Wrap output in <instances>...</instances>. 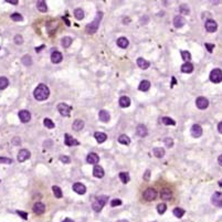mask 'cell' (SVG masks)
<instances>
[{
    "mask_svg": "<svg viewBox=\"0 0 222 222\" xmlns=\"http://www.w3.org/2000/svg\"><path fill=\"white\" fill-rule=\"evenodd\" d=\"M50 95V90H49V87L47 86L45 84L41 83L39 84L37 87L35 88L33 91V96L37 101H44L49 97Z\"/></svg>",
    "mask_w": 222,
    "mask_h": 222,
    "instance_id": "cell-1",
    "label": "cell"
},
{
    "mask_svg": "<svg viewBox=\"0 0 222 222\" xmlns=\"http://www.w3.org/2000/svg\"><path fill=\"white\" fill-rule=\"evenodd\" d=\"M102 18H103V12L100 11V12H97V14H96L95 19H94L91 23H88L86 27H85V32H86L87 35H94V33L97 31L98 26H100V22H101V20H102Z\"/></svg>",
    "mask_w": 222,
    "mask_h": 222,
    "instance_id": "cell-2",
    "label": "cell"
},
{
    "mask_svg": "<svg viewBox=\"0 0 222 222\" xmlns=\"http://www.w3.org/2000/svg\"><path fill=\"white\" fill-rule=\"evenodd\" d=\"M109 200V197L107 196H98L95 200L93 201L92 208L95 212H100L101 210L103 209V207L105 206V204Z\"/></svg>",
    "mask_w": 222,
    "mask_h": 222,
    "instance_id": "cell-3",
    "label": "cell"
},
{
    "mask_svg": "<svg viewBox=\"0 0 222 222\" xmlns=\"http://www.w3.org/2000/svg\"><path fill=\"white\" fill-rule=\"evenodd\" d=\"M210 81L212 83L222 82V71L220 69H213L210 73Z\"/></svg>",
    "mask_w": 222,
    "mask_h": 222,
    "instance_id": "cell-4",
    "label": "cell"
},
{
    "mask_svg": "<svg viewBox=\"0 0 222 222\" xmlns=\"http://www.w3.org/2000/svg\"><path fill=\"white\" fill-rule=\"evenodd\" d=\"M143 198L147 201H153L157 198V191L153 188H147L143 193Z\"/></svg>",
    "mask_w": 222,
    "mask_h": 222,
    "instance_id": "cell-5",
    "label": "cell"
},
{
    "mask_svg": "<svg viewBox=\"0 0 222 222\" xmlns=\"http://www.w3.org/2000/svg\"><path fill=\"white\" fill-rule=\"evenodd\" d=\"M58 111L63 116H69L70 112L72 111V106L68 105L66 103H60L58 105Z\"/></svg>",
    "mask_w": 222,
    "mask_h": 222,
    "instance_id": "cell-6",
    "label": "cell"
},
{
    "mask_svg": "<svg viewBox=\"0 0 222 222\" xmlns=\"http://www.w3.org/2000/svg\"><path fill=\"white\" fill-rule=\"evenodd\" d=\"M211 202L213 206L222 208V192H214L211 197Z\"/></svg>",
    "mask_w": 222,
    "mask_h": 222,
    "instance_id": "cell-7",
    "label": "cell"
},
{
    "mask_svg": "<svg viewBox=\"0 0 222 222\" xmlns=\"http://www.w3.org/2000/svg\"><path fill=\"white\" fill-rule=\"evenodd\" d=\"M30 157H31V153L28 149H21V150H19L17 159H18L19 162H23V161L28 160Z\"/></svg>",
    "mask_w": 222,
    "mask_h": 222,
    "instance_id": "cell-8",
    "label": "cell"
},
{
    "mask_svg": "<svg viewBox=\"0 0 222 222\" xmlns=\"http://www.w3.org/2000/svg\"><path fill=\"white\" fill-rule=\"evenodd\" d=\"M196 105L199 109H206L209 106V101L204 96H200L196 100Z\"/></svg>",
    "mask_w": 222,
    "mask_h": 222,
    "instance_id": "cell-9",
    "label": "cell"
},
{
    "mask_svg": "<svg viewBox=\"0 0 222 222\" xmlns=\"http://www.w3.org/2000/svg\"><path fill=\"white\" fill-rule=\"evenodd\" d=\"M190 133H191V136H192V137L199 138L201 135H202V127L198 124L192 125V126H191Z\"/></svg>",
    "mask_w": 222,
    "mask_h": 222,
    "instance_id": "cell-10",
    "label": "cell"
},
{
    "mask_svg": "<svg viewBox=\"0 0 222 222\" xmlns=\"http://www.w3.org/2000/svg\"><path fill=\"white\" fill-rule=\"evenodd\" d=\"M64 143H65L66 146H79L80 145V142L77 139H75L74 137H72L71 135L69 134H65L64 135Z\"/></svg>",
    "mask_w": 222,
    "mask_h": 222,
    "instance_id": "cell-11",
    "label": "cell"
},
{
    "mask_svg": "<svg viewBox=\"0 0 222 222\" xmlns=\"http://www.w3.org/2000/svg\"><path fill=\"white\" fill-rule=\"evenodd\" d=\"M18 116L22 123H28L31 119V114H30L29 111H26V109H22V111L19 112Z\"/></svg>",
    "mask_w": 222,
    "mask_h": 222,
    "instance_id": "cell-12",
    "label": "cell"
},
{
    "mask_svg": "<svg viewBox=\"0 0 222 222\" xmlns=\"http://www.w3.org/2000/svg\"><path fill=\"white\" fill-rule=\"evenodd\" d=\"M204 27H206V30H207L208 32H214V31H217V29H218L217 22L214 21V20H212V19H209V20H207L206 24H204Z\"/></svg>",
    "mask_w": 222,
    "mask_h": 222,
    "instance_id": "cell-13",
    "label": "cell"
},
{
    "mask_svg": "<svg viewBox=\"0 0 222 222\" xmlns=\"http://www.w3.org/2000/svg\"><path fill=\"white\" fill-rule=\"evenodd\" d=\"M86 161L91 165H97L98 161H100V157H98L97 154L95 153H90L86 157Z\"/></svg>",
    "mask_w": 222,
    "mask_h": 222,
    "instance_id": "cell-14",
    "label": "cell"
},
{
    "mask_svg": "<svg viewBox=\"0 0 222 222\" xmlns=\"http://www.w3.org/2000/svg\"><path fill=\"white\" fill-rule=\"evenodd\" d=\"M73 190L74 192H76L77 195H84L86 192V187L81 183H75L73 185Z\"/></svg>",
    "mask_w": 222,
    "mask_h": 222,
    "instance_id": "cell-15",
    "label": "cell"
},
{
    "mask_svg": "<svg viewBox=\"0 0 222 222\" xmlns=\"http://www.w3.org/2000/svg\"><path fill=\"white\" fill-rule=\"evenodd\" d=\"M185 24H186V19L183 18V16H176L174 18V26H175V28H178V29H180V28H183Z\"/></svg>",
    "mask_w": 222,
    "mask_h": 222,
    "instance_id": "cell-16",
    "label": "cell"
},
{
    "mask_svg": "<svg viewBox=\"0 0 222 222\" xmlns=\"http://www.w3.org/2000/svg\"><path fill=\"white\" fill-rule=\"evenodd\" d=\"M32 210H33V212H35V214H42L43 212L45 211V206L42 202H35V204H33Z\"/></svg>",
    "mask_w": 222,
    "mask_h": 222,
    "instance_id": "cell-17",
    "label": "cell"
},
{
    "mask_svg": "<svg viewBox=\"0 0 222 222\" xmlns=\"http://www.w3.org/2000/svg\"><path fill=\"white\" fill-rule=\"evenodd\" d=\"M63 60V56H62L61 52H59V51H54V52H52V54H51V61H52V63H60V62Z\"/></svg>",
    "mask_w": 222,
    "mask_h": 222,
    "instance_id": "cell-18",
    "label": "cell"
},
{
    "mask_svg": "<svg viewBox=\"0 0 222 222\" xmlns=\"http://www.w3.org/2000/svg\"><path fill=\"white\" fill-rule=\"evenodd\" d=\"M98 118H100L101 122L107 123L109 122V119H111V115H109V113L107 111L102 109V111H100V113H98Z\"/></svg>",
    "mask_w": 222,
    "mask_h": 222,
    "instance_id": "cell-19",
    "label": "cell"
},
{
    "mask_svg": "<svg viewBox=\"0 0 222 222\" xmlns=\"http://www.w3.org/2000/svg\"><path fill=\"white\" fill-rule=\"evenodd\" d=\"M136 133H137V135L139 137H146L148 134V130H147V127L143 124H139L136 128Z\"/></svg>",
    "mask_w": 222,
    "mask_h": 222,
    "instance_id": "cell-20",
    "label": "cell"
},
{
    "mask_svg": "<svg viewBox=\"0 0 222 222\" xmlns=\"http://www.w3.org/2000/svg\"><path fill=\"white\" fill-rule=\"evenodd\" d=\"M93 175H94V177L95 178H103L105 172H104V169L101 166H94Z\"/></svg>",
    "mask_w": 222,
    "mask_h": 222,
    "instance_id": "cell-21",
    "label": "cell"
},
{
    "mask_svg": "<svg viewBox=\"0 0 222 222\" xmlns=\"http://www.w3.org/2000/svg\"><path fill=\"white\" fill-rule=\"evenodd\" d=\"M116 43H117V45H118L119 48L126 49L127 47H128V44H130V41H128V39H127V38L121 37V38H118V39H117Z\"/></svg>",
    "mask_w": 222,
    "mask_h": 222,
    "instance_id": "cell-22",
    "label": "cell"
},
{
    "mask_svg": "<svg viewBox=\"0 0 222 222\" xmlns=\"http://www.w3.org/2000/svg\"><path fill=\"white\" fill-rule=\"evenodd\" d=\"M72 128H73L74 130H76V132L82 130L83 128H84V122H83L82 119H75L74 123L72 124Z\"/></svg>",
    "mask_w": 222,
    "mask_h": 222,
    "instance_id": "cell-23",
    "label": "cell"
},
{
    "mask_svg": "<svg viewBox=\"0 0 222 222\" xmlns=\"http://www.w3.org/2000/svg\"><path fill=\"white\" fill-rule=\"evenodd\" d=\"M94 137H95L96 142H97L98 144L104 143V142L107 139V135H106L105 133H102V132H96L95 134H94Z\"/></svg>",
    "mask_w": 222,
    "mask_h": 222,
    "instance_id": "cell-24",
    "label": "cell"
},
{
    "mask_svg": "<svg viewBox=\"0 0 222 222\" xmlns=\"http://www.w3.org/2000/svg\"><path fill=\"white\" fill-rule=\"evenodd\" d=\"M137 65L139 66L140 69L143 70H147L149 66H150V63L147 61V60H145L144 58H138L137 59Z\"/></svg>",
    "mask_w": 222,
    "mask_h": 222,
    "instance_id": "cell-25",
    "label": "cell"
},
{
    "mask_svg": "<svg viewBox=\"0 0 222 222\" xmlns=\"http://www.w3.org/2000/svg\"><path fill=\"white\" fill-rule=\"evenodd\" d=\"M119 106L123 107V109H126V107H130V97H127V96H122V97L119 98Z\"/></svg>",
    "mask_w": 222,
    "mask_h": 222,
    "instance_id": "cell-26",
    "label": "cell"
},
{
    "mask_svg": "<svg viewBox=\"0 0 222 222\" xmlns=\"http://www.w3.org/2000/svg\"><path fill=\"white\" fill-rule=\"evenodd\" d=\"M150 88V82L149 81H142L139 83V86H138V90L142 91V92H147L148 90Z\"/></svg>",
    "mask_w": 222,
    "mask_h": 222,
    "instance_id": "cell-27",
    "label": "cell"
},
{
    "mask_svg": "<svg viewBox=\"0 0 222 222\" xmlns=\"http://www.w3.org/2000/svg\"><path fill=\"white\" fill-rule=\"evenodd\" d=\"M193 71V65L190 62H186L181 65V72L183 73H191Z\"/></svg>",
    "mask_w": 222,
    "mask_h": 222,
    "instance_id": "cell-28",
    "label": "cell"
},
{
    "mask_svg": "<svg viewBox=\"0 0 222 222\" xmlns=\"http://www.w3.org/2000/svg\"><path fill=\"white\" fill-rule=\"evenodd\" d=\"M153 154L154 156L157 157V158H162L165 156V149L160 147H155L153 149Z\"/></svg>",
    "mask_w": 222,
    "mask_h": 222,
    "instance_id": "cell-29",
    "label": "cell"
},
{
    "mask_svg": "<svg viewBox=\"0 0 222 222\" xmlns=\"http://www.w3.org/2000/svg\"><path fill=\"white\" fill-rule=\"evenodd\" d=\"M37 8L40 12H47L48 11V6H47V2L43 1V0H40L37 2Z\"/></svg>",
    "mask_w": 222,
    "mask_h": 222,
    "instance_id": "cell-30",
    "label": "cell"
},
{
    "mask_svg": "<svg viewBox=\"0 0 222 222\" xmlns=\"http://www.w3.org/2000/svg\"><path fill=\"white\" fill-rule=\"evenodd\" d=\"M52 191H53V195H54V197L58 199L62 198L63 197V192H62L61 188L58 187V186H53L52 187Z\"/></svg>",
    "mask_w": 222,
    "mask_h": 222,
    "instance_id": "cell-31",
    "label": "cell"
},
{
    "mask_svg": "<svg viewBox=\"0 0 222 222\" xmlns=\"http://www.w3.org/2000/svg\"><path fill=\"white\" fill-rule=\"evenodd\" d=\"M171 197H172V193L170 190L165 189V190H162L160 192V198L162 199V200H169V199H171Z\"/></svg>",
    "mask_w": 222,
    "mask_h": 222,
    "instance_id": "cell-32",
    "label": "cell"
},
{
    "mask_svg": "<svg viewBox=\"0 0 222 222\" xmlns=\"http://www.w3.org/2000/svg\"><path fill=\"white\" fill-rule=\"evenodd\" d=\"M118 143L119 144H123V145H130V138L128 137L127 135L123 134L118 137Z\"/></svg>",
    "mask_w": 222,
    "mask_h": 222,
    "instance_id": "cell-33",
    "label": "cell"
},
{
    "mask_svg": "<svg viewBox=\"0 0 222 222\" xmlns=\"http://www.w3.org/2000/svg\"><path fill=\"white\" fill-rule=\"evenodd\" d=\"M119 179H121V181H122L123 183H130V175H128V172H119Z\"/></svg>",
    "mask_w": 222,
    "mask_h": 222,
    "instance_id": "cell-34",
    "label": "cell"
},
{
    "mask_svg": "<svg viewBox=\"0 0 222 222\" xmlns=\"http://www.w3.org/2000/svg\"><path fill=\"white\" fill-rule=\"evenodd\" d=\"M172 212H174L175 217H177L178 219H179V218H183V216H185V213H186V211L183 209V208H175Z\"/></svg>",
    "mask_w": 222,
    "mask_h": 222,
    "instance_id": "cell-35",
    "label": "cell"
},
{
    "mask_svg": "<svg viewBox=\"0 0 222 222\" xmlns=\"http://www.w3.org/2000/svg\"><path fill=\"white\" fill-rule=\"evenodd\" d=\"M72 42H73V40H72V38H70V37H64L63 39L61 40V43H62V47H63V48H69L70 45L72 44Z\"/></svg>",
    "mask_w": 222,
    "mask_h": 222,
    "instance_id": "cell-36",
    "label": "cell"
},
{
    "mask_svg": "<svg viewBox=\"0 0 222 222\" xmlns=\"http://www.w3.org/2000/svg\"><path fill=\"white\" fill-rule=\"evenodd\" d=\"M74 17L76 20H82L84 18V11L82 10L81 8H77L74 10Z\"/></svg>",
    "mask_w": 222,
    "mask_h": 222,
    "instance_id": "cell-37",
    "label": "cell"
},
{
    "mask_svg": "<svg viewBox=\"0 0 222 222\" xmlns=\"http://www.w3.org/2000/svg\"><path fill=\"white\" fill-rule=\"evenodd\" d=\"M180 54H181V58H183V60L185 61V63L186 62H189L191 60V54L189 51H185V50L180 51Z\"/></svg>",
    "mask_w": 222,
    "mask_h": 222,
    "instance_id": "cell-38",
    "label": "cell"
},
{
    "mask_svg": "<svg viewBox=\"0 0 222 222\" xmlns=\"http://www.w3.org/2000/svg\"><path fill=\"white\" fill-rule=\"evenodd\" d=\"M43 125H44L47 128H49V130H52V128H54V127H56V124H54V122H53L52 119H50V118H44V119H43Z\"/></svg>",
    "mask_w": 222,
    "mask_h": 222,
    "instance_id": "cell-39",
    "label": "cell"
},
{
    "mask_svg": "<svg viewBox=\"0 0 222 222\" xmlns=\"http://www.w3.org/2000/svg\"><path fill=\"white\" fill-rule=\"evenodd\" d=\"M21 61H22V63H23L26 66H30V65L32 64V58H31V56H29V54H26V56H22Z\"/></svg>",
    "mask_w": 222,
    "mask_h": 222,
    "instance_id": "cell-40",
    "label": "cell"
},
{
    "mask_svg": "<svg viewBox=\"0 0 222 222\" xmlns=\"http://www.w3.org/2000/svg\"><path fill=\"white\" fill-rule=\"evenodd\" d=\"M9 85V80L5 76L0 77V90H5Z\"/></svg>",
    "mask_w": 222,
    "mask_h": 222,
    "instance_id": "cell-41",
    "label": "cell"
},
{
    "mask_svg": "<svg viewBox=\"0 0 222 222\" xmlns=\"http://www.w3.org/2000/svg\"><path fill=\"white\" fill-rule=\"evenodd\" d=\"M161 123L165 125H171V126L176 125V122L172 118H170V117H162L161 118Z\"/></svg>",
    "mask_w": 222,
    "mask_h": 222,
    "instance_id": "cell-42",
    "label": "cell"
},
{
    "mask_svg": "<svg viewBox=\"0 0 222 222\" xmlns=\"http://www.w3.org/2000/svg\"><path fill=\"white\" fill-rule=\"evenodd\" d=\"M10 18H11V20H13V21H17V22H19V21H22L23 20V17L20 14V13H18V12H14V13H12L10 16Z\"/></svg>",
    "mask_w": 222,
    "mask_h": 222,
    "instance_id": "cell-43",
    "label": "cell"
},
{
    "mask_svg": "<svg viewBox=\"0 0 222 222\" xmlns=\"http://www.w3.org/2000/svg\"><path fill=\"white\" fill-rule=\"evenodd\" d=\"M167 210V206L165 204H160L157 206V211H158L159 214H164Z\"/></svg>",
    "mask_w": 222,
    "mask_h": 222,
    "instance_id": "cell-44",
    "label": "cell"
},
{
    "mask_svg": "<svg viewBox=\"0 0 222 222\" xmlns=\"http://www.w3.org/2000/svg\"><path fill=\"white\" fill-rule=\"evenodd\" d=\"M164 143H165V146L168 148H171L172 146H174V139L170 137H166L164 139Z\"/></svg>",
    "mask_w": 222,
    "mask_h": 222,
    "instance_id": "cell-45",
    "label": "cell"
},
{
    "mask_svg": "<svg viewBox=\"0 0 222 222\" xmlns=\"http://www.w3.org/2000/svg\"><path fill=\"white\" fill-rule=\"evenodd\" d=\"M179 9H180V12L183 13V14H189V12H190V10H189L187 5H181Z\"/></svg>",
    "mask_w": 222,
    "mask_h": 222,
    "instance_id": "cell-46",
    "label": "cell"
},
{
    "mask_svg": "<svg viewBox=\"0 0 222 222\" xmlns=\"http://www.w3.org/2000/svg\"><path fill=\"white\" fill-rule=\"evenodd\" d=\"M14 43L16 44H22L23 43V38H22V35H17L16 37H14Z\"/></svg>",
    "mask_w": 222,
    "mask_h": 222,
    "instance_id": "cell-47",
    "label": "cell"
},
{
    "mask_svg": "<svg viewBox=\"0 0 222 222\" xmlns=\"http://www.w3.org/2000/svg\"><path fill=\"white\" fill-rule=\"evenodd\" d=\"M122 204V200L121 199H114V200L111 201V206L112 207H117Z\"/></svg>",
    "mask_w": 222,
    "mask_h": 222,
    "instance_id": "cell-48",
    "label": "cell"
},
{
    "mask_svg": "<svg viewBox=\"0 0 222 222\" xmlns=\"http://www.w3.org/2000/svg\"><path fill=\"white\" fill-rule=\"evenodd\" d=\"M12 160L7 157H0V164H11Z\"/></svg>",
    "mask_w": 222,
    "mask_h": 222,
    "instance_id": "cell-49",
    "label": "cell"
},
{
    "mask_svg": "<svg viewBox=\"0 0 222 222\" xmlns=\"http://www.w3.org/2000/svg\"><path fill=\"white\" fill-rule=\"evenodd\" d=\"M60 160L63 162V164H69L71 161V158L69 156H60Z\"/></svg>",
    "mask_w": 222,
    "mask_h": 222,
    "instance_id": "cell-50",
    "label": "cell"
},
{
    "mask_svg": "<svg viewBox=\"0 0 222 222\" xmlns=\"http://www.w3.org/2000/svg\"><path fill=\"white\" fill-rule=\"evenodd\" d=\"M17 213H18L23 220H28V213H27V212H23V211H20V210H18V211H17Z\"/></svg>",
    "mask_w": 222,
    "mask_h": 222,
    "instance_id": "cell-51",
    "label": "cell"
},
{
    "mask_svg": "<svg viewBox=\"0 0 222 222\" xmlns=\"http://www.w3.org/2000/svg\"><path fill=\"white\" fill-rule=\"evenodd\" d=\"M12 144L13 145H20V144H21V140H20V137H14L12 139Z\"/></svg>",
    "mask_w": 222,
    "mask_h": 222,
    "instance_id": "cell-52",
    "label": "cell"
},
{
    "mask_svg": "<svg viewBox=\"0 0 222 222\" xmlns=\"http://www.w3.org/2000/svg\"><path fill=\"white\" fill-rule=\"evenodd\" d=\"M149 177H150V170L147 169L145 171V175H144V179H145V180H149Z\"/></svg>",
    "mask_w": 222,
    "mask_h": 222,
    "instance_id": "cell-53",
    "label": "cell"
},
{
    "mask_svg": "<svg viewBox=\"0 0 222 222\" xmlns=\"http://www.w3.org/2000/svg\"><path fill=\"white\" fill-rule=\"evenodd\" d=\"M206 48H207V50L209 51V52H212V50H213V48H214V45L213 44H210V43H206Z\"/></svg>",
    "mask_w": 222,
    "mask_h": 222,
    "instance_id": "cell-54",
    "label": "cell"
},
{
    "mask_svg": "<svg viewBox=\"0 0 222 222\" xmlns=\"http://www.w3.org/2000/svg\"><path fill=\"white\" fill-rule=\"evenodd\" d=\"M7 2L11 3V5H18V1H17V0H7Z\"/></svg>",
    "mask_w": 222,
    "mask_h": 222,
    "instance_id": "cell-55",
    "label": "cell"
},
{
    "mask_svg": "<svg viewBox=\"0 0 222 222\" xmlns=\"http://www.w3.org/2000/svg\"><path fill=\"white\" fill-rule=\"evenodd\" d=\"M218 130H219V133L222 134V122H220L219 125H218Z\"/></svg>",
    "mask_w": 222,
    "mask_h": 222,
    "instance_id": "cell-56",
    "label": "cell"
},
{
    "mask_svg": "<svg viewBox=\"0 0 222 222\" xmlns=\"http://www.w3.org/2000/svg\"><path fill=\"white\" fill-rule=\"evenodd\" d=\"M218 162H219L220 166H222V155H220V156L218 157Z\"/></svg>",
    "mask_w": 222,
    "mask_h": 222,
    "instance_id": "cell-57",
    "label": "cell"
},
{
    "mask_svg": "<svg viewBox=\"0 0 222 222\" xmlns=\"http://www.w3.org/2000/svg\"><path fill=\"white\" fill-rule=\"evenodd\" d=\"M63 222H74V221L72 219H70V218H66V219L63 220Z\"/></svg>",
    "mask_w": 222,
    "mask_h": 222,
    "instance_id": "cell-58",
    "label": "cell"
},
{
    "mask_svg": "<svg viewBox=\"0 0 222 222\" xmlns=\"http://www.w3.org/2000/svg\"><path fill=\"white\" fill-rule=\"evenodd\" d=\"M43 48H44V45H41V47H39V48H35V51H37V52H40V50L43 49Z\"/></svg>",
    "mask_w": 222,
    "mask_h": 222,
    "instance_id": "cell-59",
    "label": "cell"
},
{
    "mask_svg": "<svg viewBox=\"0 0 222 222\" xmlns=\"http://www.w3.org/2000/svg\"><path fill=\"white\" fill-rule=\"evenodd\" d=\"M117 222H128V221H127V220H118V221H117Z\"/></svg>",
    "mask_w": 222,
    "mask_h": 222,
    "instance_id": "cell-60",
    "label": "cell"
},
{
    "mask_svg": "<svg viewBox=\"0 0 222 222\" xmlns=\"http://www.w3.org/2000/svg\"><path fill=\"white\" fill-rule=\"evenodd\" d=\"M219 186H220V187H222V180H220V181H219Z\"/></svg>",
    "mask_w": 222,
    "mask_h": 222,
    "instance_id": "cell-61",
    "label": "cell"
}]
</instances>
